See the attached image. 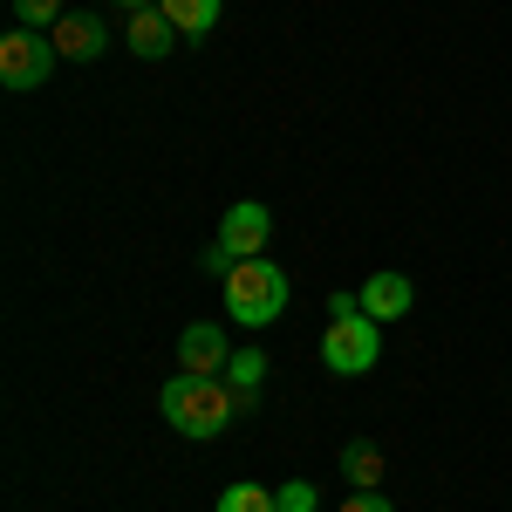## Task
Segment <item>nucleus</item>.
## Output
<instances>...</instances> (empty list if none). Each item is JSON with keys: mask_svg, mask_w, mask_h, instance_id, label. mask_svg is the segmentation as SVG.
Masks as SVG:
<instances>
[{"mask_svg": "<svg viewBox=\"0 0 512 512\" xmlns=\"http://www.w3.org/2000/svg\"><path fill=\"white\" fill-rule=\"evenodd\" d=\"M158 410L178 437H219L226 424H239V417L253 410V396H239L226 376H185V369H178L158 390Z\"/></svg>", "mask_w": 512, "mask_h": 512, "instance_id": "1", "label": "nucleus"}, {"mask_svg": "<svg viewBox=\"0 0 512 512\" xmlns=\"http://www.w3.org/2000/svg\"><path fill=\"white\" fill-rule=\"evenodd\" d=\"M110 7H130V14H137V7H158V0H110Z\"/></svg>", "mask_w": 512, "mask_h": 512, "instance_id": "18", "label": "nucleus"}, {"mask_svg": "<svg viewBox=\"0 0 512 512\" xmlns=\"http://www.w3.org/2000/svg\"><path fill=\"white\" fill-rule=\"evenodd\" d=\"M158 7H164V21H171L185 41H198V35L219 28V7H226V0H158Z\"/></svg>", "mask_w": 512, "mask_h": 512, "instance_id": "10", "label": "nucleus"}, {"mask_svg": "<svg viewBox=\"0 0 512 512\" xmlns=\"http://www.w3.org/2000/svg\"><path fill=\"white\" fill-rule=\"evenodd\" d=\"M226 328L219 321H192L185 335H178V369L185 376H226Z\"/></svg>", "mask_w": 512, "mask_h": 512, "instance_id": "6", "label": "nucleus"}, {"mask_svg": "<svg viewBox=\"0 0 512 512\" xmlns=\"http://www.w3.org/2000/svg\"><path fill=\"white\" fill-rule=\"evenodd\" d=\"M267 369H274V362H267L260 349H239L233 362H226V383H233L239 396H260V383H267Z\"/></svg>", "mask_w": 512, "mask_h": 512, "instance_id": "12", "label": "nucleus"}, {"mask_svg": "<svg viewBox=\"0 0 512 512\" xmlns=\"http://www.w3.org/2000/svg\"><path fill=\"white\" fill-rule=\"evenodd\" d=\"M342 478H349L355 492H376V478H383V451H376L369 437H349V444H342Z\"/></svg>", "mask_w": 512, "mask_h": 512, "instance_id": "11", "label": "nucleus"}, {"mask_svg": "<svg viewBox=\"0 0 512 512\" xmlns=\"http://www.w3.org/2000/svg\"><path fill=\"white\" fill-rule=\"evenodd\" d=\"M212 512H280V506H274V492H267V485H226Z\"/></svg>", "mask_w": 512, "mask_h": 512, "instance_id": "14", "label": "nucleus"}, {"mask_svg": "<svg viewBox=\"0 0 512 512\" xmlns=\"http://www.w3.org/2000/svg\"><path fill=\"white\" fill-rule=\"evenodd\" d=\"M55 41L48 35H35V28H14V35L0 41V82L7 89H41V82L55 76Z\"/></svg>", "mask_w": 512, "mask_h": 512, "instance_id": "5", "label": "nucleus"}, {"mask_svg": "<svg viewBox=\"0 0 512 512\" xmlns=\"http://www.w3.org/2000/svg\"><path fill=\"white\" fill-rule=\"evenodd\" d=\"M226 315L239 328H274L287 315V274H280L267 253L260 260H239L233 274H226Z\"/></svg>", "mask_w": 512, "mask_h": 512, "instance_id": "2", "label": "nucleus"}, {"mask_svg": "<svg viewBox=\"0 0 512 512\" xmlns=\"http://www.w3.org/2000/svg\"><path fill=\"white\" fill-rule=\"evenodd\" d=\"M328 315H362V294H328Z\"/></svg>", "mask_w": 512, "mask_h": 512, "instance_id": "17", "label": "nucleus"}, {"mask_svg": "<svg viewBox=\"0 0 512 512\" xmlns=\"http://www.w3.org/2000/svg\"><path fill=\"white\" fill-rule=\"evenodd\" d=\"M48 41H55V55H62V62H96V55L110 48V35H103V21H96V14H62Z\"/></svg>", "mask_w": 512, "mask_h": 512, "instance_id": "7", "label": "nucleus"}, {"mask_svg": "<svg viewBox=\"0 0 512 512\" xmlns=\"http://www.w3.org/2000/svg\"><path fill=\"white\" fill-rule=\"evenodd\" d=\"M383 362V321L369 315H335L328 321V335H321V369H335V376H369Z\"/></svg>", "mask_w": 512, "mask_h": 512, "instance_id": "4", "label": "nucleus"}, {"mask_svg": "<svg viewBox=\"0 0 512 512\" xmlns=\"http://www.w3.org/2000/svg\"><path fill=\"white\" fill-rule=\"evenodd\" d=\"M178 48V28L164 21V7H137L130 14V55H144V62H164Z\"/></svg>", "mask_w": 512, "mask_h": 512, "instance_id": "9", "label": "nucleus"}, {"mask_svg": "<svg viewBox=\"0 0 512 512\" xmlns=\"http://www.w3.org/2000/svg\"><path fill=\"white\" fill-rule=\"evenodd\" d=\"M410 301H417L410 274H369V280H362V315H369V321H403V315H410Z\"/></svg>", "mask_w": 512, "mask_h": 512, "instance_id": "8", "label": "nucleus"}, {"mask_svg": "<svg viewBox=\"0 0 512 512\" xmlns=\"http://www.w3.org/2000/svg\"><path fill=\"white\" fill-rule=\"evenodd\" d=\"M342 512H390V499H383V492H355Z\"/></svg>", "mask_w": 512, "mask_h": 512, "instance_id": "16", "label": "nucleus"}, {"mask_svg": "<svg viewBox=\"0 0 512 512\" xmlns=\"http://www.w3.org/2000/svg\"><path fill=\"white\" fill-rule=\"evenodd\" d=\"M62 14H69L62 0H14V28H35V35H55Z\"/></svg>", "mask_w": 512, "mask_h": 512, "instance_id": "13", "label": "nucleus"}, {"mask_svg": "<svg viewBox=\"0 0 512 512\" xmlns=\"http://www.w3.org/2000/svg\"><path fill=\"white\" fill-rule=\"evenodd\" d=\"M274 506L280 512H315V485L308 478H287V485H274Z\"/></svg>", "mask_w": 512, "mask_h": 512, "instance_id": "15", "label": "nucleus"}, {"mask_svg": "<svg viewBox=\"0 0 512 512\" xmlns=\"http://www.w3.org/2000/svg\"><path fill=\"white\" fill-rule=\"evenodd\" d=\"M267 239H274V212L260 205V198H239V205H226V219H219V239L205 246V274H233L239 260H260L267 253Z\"/></svg>", "mask_w": 512, "mask_h": 512, "instance_id": "3", "label": "nucleus"}]
</instances>
